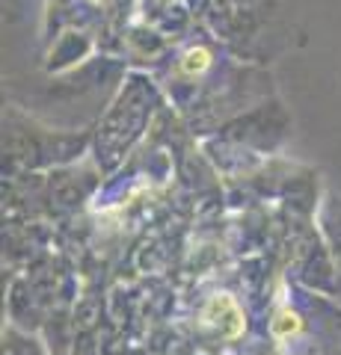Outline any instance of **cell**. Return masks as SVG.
I'll return each instance as SVG.
<instances>
[{
  "label": "cell",
  "instance_id": "6da1fadb",
  "mask_svg": "<svg viewBox=\"0 0 341 355\" xmlns=\"http://www.w3.org/2000/svg\"><path fill=\"white\" fill-rule=\"evenodd\" d=\"M300 329V317L294 314V311H282V314L273 320V331H276L279 338H285V335H294V331Z\"/></svg>",
  "mask_w": 341,
  "mask_h": 355
},
{
  "label": "cell",
  "instance_id": "7a4b0ae2",
  "mask_svg": "<svg viewBox=\"0 0 341 355\" xmlns=\"http://www.w3.org/2000/svg\"><path fill=\"white\" fill-rule=\"evenodd\" d=\"M324 355H341V349H326Z\"/></svg>",
  "mask_w": 341,
  "mask_h": 355
}]
</instances>
